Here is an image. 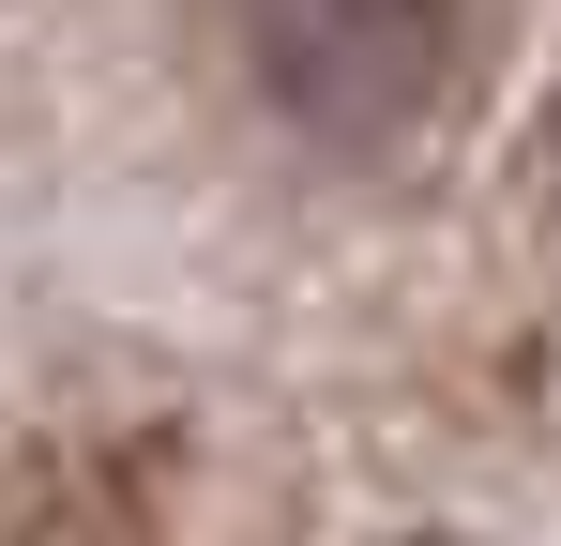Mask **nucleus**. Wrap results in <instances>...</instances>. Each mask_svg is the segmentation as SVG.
<instances>
[{
    "label": "nucleus",
    "instance_id": "f257e3e1",
    "mask_svg": "<svg viewBox=\"0 0 561 546\" xmlns=\"http://www.w3.org/2000/svg\"><path fill=\"white\" fill-rule=\"evenodd\" d=\"M243 61L304 137L379 152L456 77V0H243Z\"/></svg>",
    "mask_w": 561,
    "mask_h": 546
}]
</instances>
